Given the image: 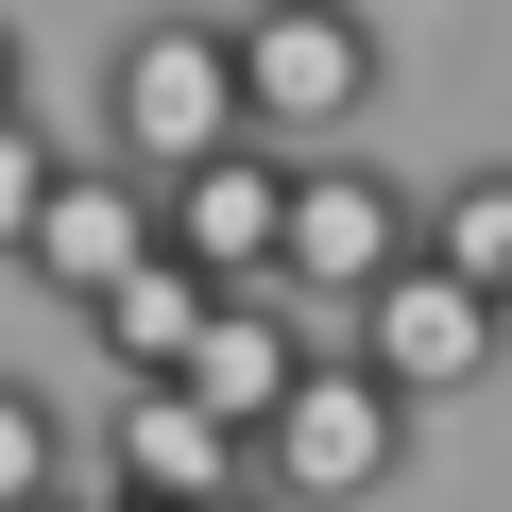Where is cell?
I'll return each mask as SVG.
<instances>
[{"mask_svg": "<svg viewBox=\"0 0 512 512\" xmlns=\"http://www.w3.org/2000/svg\"><path fill=\"white\" fill-rule=\"evenodd\" d=\"M410 427H427V410H410L359 342H325V359L274 393V427H256V478H274L291 512H359V495L410 478Z\"/></svg>", "mask_w": 512, "mask_h": 512, "instance_id": "1", "label": "cell"}, {"mask_svg": "<svg viewBox=\"0 0 512 512\" xmlns=\"http://www.w3.org/2000/svg\"><path fill=\"white\" fill-rule=\"evenodd\" d=\"M427 256V188H393L376 154H291V222H274V291L291 308H359L376 274H410Z\"/></svg>", "mask_w": 512, "mask_h": 512, "instance_id": "2", "label": "cell"}, {"mask_svg": "<svg viewBox=\"0 0 512 512\" xmlns=\"http://www.w3.org/2000/svg\"><path fill=\"white\" fill-rule=\"evenodd\" d=\"M205 137H239V18H120V52H103V154L120 171H188Z\"/></svg>", "mask_w": 512, "mask_h": 512, "instance_id": "3", "label": "cell"}, {"mask_svg": "<svg viewBox=\"0 0 512 512\" xmlns=\"http://www.w3.org/2000/svg\"><path fill=\"white\" fill-rule=\"evenodd\" d=\"M359 103H376V18L359 0H239V120L274 154L359 137Z\"/></svg>", "mask_w": 512, "mask_h": 512, "instance_id": "4", "label": "cell"}, {"mask_svg": "<svg viewBox=\"0 0 512 512\" xmlns=\"http://www.w3.org/2000/svg\"><path fill=\"white\" fill-rule=\"evenodd\" d=\"M342 325H359V359H376V376H393L410 410H444V393H478V376L512 359V308H495L478 274H444V256H410V274H376V291H359Z\"/></svg>", "mask_w": 512, "mask_h": 512, "instance_id": "5", "label": "cell"}, {"mask_svg": "<svg viewBox=\"0 0 512 512\" xmlns=\"http://www.w3.org/2000/svg\"><path fill=\"white\" fill-rule=\"evenodd\" d=\"M274 222H291V154L256 137V120L205 137L188 171H154V239L188 256L205 291H256V274H274Z\"/></svg>", "mask_w": 512, "mask_h": 512, "instance_id": "6", "label": "cell"}, {"mask_svg": "<svg viewBox=\"0 0 512 512\" xmlns=\"http://www.w3.org/2000/svg\"><path fill=\"white\" fill-rule=\"evenodd\" d=\"M137 256H154V171L86 154V171H52V205H35V239H18V274H35V291H69V308H103Z\"/></svg>", "mask_w": 512, "mask_h": 512, "instance_id": "7", "label": "cell"}, {"mask_svg": "<svg viewBox=\"0 0 512 512\" xmlns=\"http://www.w3.org/2000/svg\"><path fill=\"white\" fill-rule=\"evenodd\" d=\"M308 359H325V342H308V308L256 274V291H205V325H188V359H171V376H188V393L256 444V427H274V393H291Z\"/></svg>", "mask_w": 512, "mask_h": 512, "instance_id": "8", "label": "cell"}, {"mask_svg": "<svg viewBox=\"0 0 512 512\" xmlns=\"http://www.w3.org/2000/svg\"><path fill=\"white\" fill-rule=\"evenodd\" d=\"M103 461H120V478H154V495H222V478H256V444H239V427H222L188 376H120Z\"/></svg>", "mask_w": 512, "mask_h": 512, "instance_id": "9", "label": "cell"}, {"mask_svg": "<svg viewBox=\"0 0 512 512\" xmlns=\"http://www.w3.org/2000/svg\"><path fill=\"white\" fill-rule=\"evenodd\" d=\"M188 325H205V274H188V256H171V239L137 256V274H120L103 308H86V342H103L120 376H171V359H188Z\"/></svg>", "mask_w": 512, "mask_h": 512, "instance_id": "10", "label": "cell"}, {"mask_svg": "<svg viewBox=\"0 0 512 512\" xmlns=\"http://www.w3.org/2000/svg\"><path fill=\"white\" fill-rule=\"evenodd\" d=\"M427 256H444V274H478V291L512 308V171H461V188H427Z\"/></svg>", "mask_w": 512, "mask_h": 512, "instance_id": "11", "label": "cell"}, {"mask_svg": "<svg viewBox=\"0 0 512 512\" xmlns=\"http://www.w3.org/2000/svg\"><path fill=\"white\" fill-rule=\"evenodd\" d=\"M69 478V410L35 393V376H0V512H18V495H52Z\"/></svg>", "mask_w": 512, "mask_h": 512, "instance_id": "12", "label": "cell"}, {"mask_svg": "<svg viewBox=\"0 0 512 512\" xmlns=\"http://www.w3.org/2000/svg\"><path fill=\"white\" fill-rule=\"evenodd\" d=\"M52 171H69V154H52V137H35V103H18V120H0V256L35 239V205H52Z\"/></svg>", "mask_w": 512, "mask_h": 512, "instance_id": "13", "label": "cell"}, {"mask_svg": "<svg viewBox=\"0 0 512 512\" xmlns=\"http://www.w3.org/2000/svg\"><path fill=\"white\" fill-rule=\"evenodd\" d=\"M86 512H188V495H154V478H120V461H103V495H86Z\"/></svg>", "mask_w": 512, "mask_h": 512, "instance_id": "14", "label": "cell"}, {"mask_svg": "<svg viewBox=\"0 0 512 512\" xmlns=\"http://www.w3.org/2000/svg\"><path fill=\"white\" fill-rule=\"evenodd\" d=\"M188 512H291V495H274V478H222V495H188Z\"/></svg>", "mask_w": 512, "mask_h": 512, "instance_id": "15", "label": "cell"}, {"mask_svg": "<svg viewBox=\"0 0 512 512\" xmlns=\"http://www.w3.org/2000/svg\"><path fill=\"white\" fill-rule=\"evenodd\" d=\"M18 103H35V86H18V18H0V120H18Z\"/></svg>", "mask_w": 512, "mask_h": 512, "instance_id": "16", "label": "cell"}, {"mask_svg": "<svg viewBox=\"0 0 512 512\" xmlns=\"http://www.w3.org/2000/svg\"><path fill=\"white\" fill-rule=\"evenodd\" d=\"M18 512H86V495H69V478H52V495H18Z\"/></svg>", "mask_w": 512, "mask_h": 512, "instance_id": "17", "label": "cell"}]
</instances>
